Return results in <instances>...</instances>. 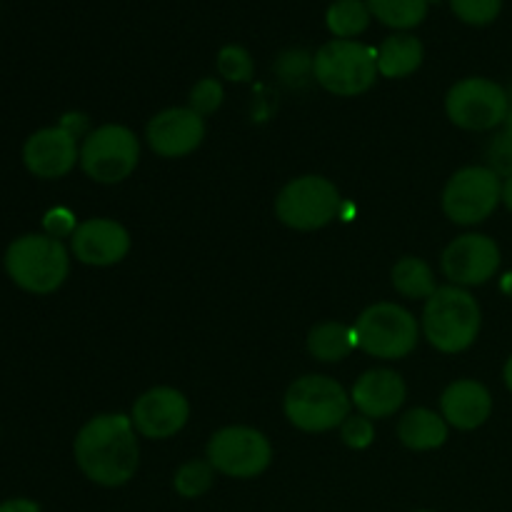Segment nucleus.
Instances as JSON below:
<instances>
[{
  "instance_id": "nucleus-1",
  "label": "nucleus",
  "mask_w": 512,
  "mask_h": 512,
  "mask_svg": "<svg viewBox=\"0 0 512 512\" xmlns=\"http://www.w3.org/2000/svg\"><path fill=\"white\" fill-rule=\"evenodd\" d=\"M73 453L85 478L103 488H120L138 473V430L130 415H95L75 435Z\"/></svg>"
},
{
  "instance_id": "nucleus-2",
  "label": "nucleus",
  "mask_w": 512,
  "mask_h": 512,
  "mask_svg": "<svg viewBox=\"0 0 512 512\" xmlns=\"http://www.w3.org/2000/svg\"><path fill=\"white\" fill-rule=\"evenodd\" d=\"M483 328V310L468 288L458 285H438L425 300L420 333L435 350L458 355L478 340Z\"/></svg>"
},
{
  "instance_id": "nucleus-3",
  "label": "nucleus",
  "mask_w": 512,
  "mask_h": 512,
  "mask_svg": "<svg viewBox=\"0 0 512 512\" xmlns=\"http://www.w3.org/2000/svg\"><path fill=\"white\" fill-rule=\"evenodd\" d=\"M5 273L20 290L50 295L65 283L70 273V255L63 240L45 233L20 235L5 250Z\"/></svg>"
},
{
  "instance_id": "nucleus-4",
  "label": "nucleus",
  "mask_w": 512,
  "mask_h": 512,
  "mask_svg": "<svg viewBox=\"0 0 512 512\" xmlns=\"http://www.w3.org/2000/svg\"><path fill=\"white\" fill-rule=\"evenodd\" d=\"M353 400L338 380L328 375H305L288 388L283 400L285 418L303 433H328L350 415Z\"/></svg>"
},
{
  "instance_id": "nucleus-5",
  "label": "nucleus",
  "mask_w": 512,
  "mask_h": 512,
  "mask_svg": "<svg viewBox=\"0 0 512 512\" xmlns=\"http://www.w3.org/2000/svg\"><path fill=\"white\" fill-rule=\"evenodd\" d=\"M378 75V50L360 40L333 38L315 53L313 80L340 98L368 93Z\"/></svg>"
},
{
  "instance_id": "nucleus-6",
  "label": "nucleus",
  "mask_w": 512,
  "mask_h": 512,
  "mask_svg": "<svg viewBox=\"0 0 512 512\" xmlns=\"http://www.w3.org/2000/svg\"><path fill=\"white\" fill-rule=\"evenodd\" d=\"M355 345L380 360H403L418 348L420 323L398 303H375L360 313L353 328Z\"/></svg>"
},
{
  "instance_id": "nucleus-7",
  "label": "nucleus",
  "mask_w": 512,
  "mask_h": 512,
  "mask_svg": "<svg viewBox=\"0 0 512 512\" xmlns=\"http://www.w3.org/2000/svg\"><path fill=\"white\" fill-rule=\"evenodd\" d=\"M140 163V140L130 128L118 123L90 130L80 143V168L100 185L123 183Z\"/></svg>"
},
{
  "instance_id": "nucleus-8",
  "label": "nucleus",
  "mask_w": 512,
  "mask_h": 512,
  "mask_svg": "<svg viewBox=\"0 0 512 512\" xmlns=\"http://www.w3.org/2000/svg\"><path fill=\"white\" fill-rule=\"evenodd\" d=\"M343 210L340 190L323 175L293 178L275 198V215L293 230H320L333 223Z\"/></svg>"
},
{
  "instance_id": "nucleus-9",
  "label": "nucleus",
  "mask_w": 512,
  "mask_h": 512,
  "mask_svg": "<svg viewBox=\"0 0 512 512\" xmlns=\"http://www.w3.org/2000/svg\"><path fill=\"white\" fill-rule=\"evenodd\" d=\"M510 105L508 90L483 75L458 80L445 95V113L450 123L470 133L500 128L508 118Z\"/></svg>"
},
{
  "instance_id": "nucleus-10",
  "label": "nucleus",
  "mask_w": 512,
  "mask_h": 512,
  "mask_svg": "<svg viewBox=\"0 0 512 512\" xmlns=\"http://www.w3.org/2000/svg\"><path fill=\"white\" fill-rule=\"evenodd\" d=\"M503 203V178L488 165H468L450 175L443 190V210L455 225H480Z\"/></svg>"
},
{
  "instance_id": "nucleus-11",
  "label": "nucleus",
  "mask_w": 512,
  "mask_h": 512,
  "mask_svg": "<svg viewBox=\"0 0 512 512\" xmlns=\"http://www.w3.org/2000/svg\"><path fill=\"white\" fill-rule=\"evenodd\" d=\"M270 460H273L270 440L248 425L220 428L208 443V463L228 478H258L268 470Z\"/></svg>"
},
{
  "instance_id": "nucleus-12",
  "label": "nucleus",
  "mask_w": 512,
  "mask_h": 512,
  "mask_svg": "<svg viewBox=\"0 0 512 512\" xmlns=\"http://www.w3.org/2000/svg\"><path fill=\"white\" fill-rule=\"evenodd\" d=\"M500 263H503V255H500L498 243L483 233L460 235L443 250V258H440L443 275L450 280V285H458V288H478V285L490 283L498 275Z\"/></svg>"
},
{
  "instance_id": "nucleus-13",
  "label": "nucleus",
  "mask_w": 512,
  "mask_h": 512,
  "mask_svg": "<svg viewBox=\"0 0 512 512\" xmlns=\"http://www.w3.org/2000/svg\"><path fill=\"white\" fill-rule=\"evenodd\" d=\"M190 418V403L180 390L160 385V388H150L135 400L133 420L138 435L150 440H168L178 435L180 430L188 425Z\"/></svg>"
},
{
  "instance_id": "nucleus-14",
  "label": "nucleus",
  "mask_w": 512,
  "mask_h": 512,
  "mask_svg": "<svg viewBox=\"0 0 512 512\" xmlns=\"http://www.w3.org/2000/svg\"><path fill=\"white\" fill-rule=\"evenodd\" d=\"M150 150L160 158H185L205 140V118L190 108H168L153 115L145 130Z\"/></svg>"
},
{
  "instance_id": "nucleus-15",
  "label": "nucleus",
  "mask_w": 512,
  "mask_h": 512,
  "mask_svg": "<svg viewBox=\"0 0 512 512\" xmlns=\"http://www.w3.org/2000/svg\"><path fill=\"white\" fill-rule=\"evenodd\" d=\"M80 163L78 138L60 125L30 135L23 145V165L40 180H58Z\"/></svg>"
},
{
  "instance_id": "nucleus-16",
  "label": "nucleus",
  "mask_w": 512,
  "mask_h": 512,
  "mask_svg": "<svg viewBox=\"0 0 512 512\" xmlns=\"http://www.w3.org/2000/svg\"><path fill=\"white\" fill-rule=\"evenodd\" d=\"M70 253L90 268H110L130 253V235L118 220L88 218L70 238Z\"/></svg>"
},
{
  "instance_id": "nucleus-17",
  "label": "nucleus",
  "mask_w": 512,
  "mask_h": 512,
  "mask_svg": "<svg viewBox=\"0 0 512 512\" xmlns=\"http://www.w3.org/2000/svg\"><path fill=\"white\" fill-rule=\"evenodd\" d=\"M405 398H408L405 380L388 368L368 370L350 390L353 408H358V413L370 420L393 418L403 408Z\"/></svg>"
},
{
  "instance_id": "nucleus-18",
  "label": "nucleus",
  "mask_w": 512,
  "mask_h": 512,
  "mask_svg": "<svg viewBox=\"0 0 512 512\" xmlns=\"http://www.w3.org/2000/svg\"><path fill=\"white\" fill-rule=\"evenodd\" d=\"M440 415L450 428L478 430L493 415V395L480 380L460 378L440 395Z\"/></svg>"
},
{
  "instance_id": "nucleus-19",
  "label": "nucleus",
  "mask_w": 512,
  "mask_h": 512,
  "mask_svg": "<svg viewBox=\"0 0 512 512\" xmlns=\"http://www.w3.org/2000/svg\"><path fill=\"white\" fill-rule=\"evenodd\" d=\"M448 430L450 425L440 413L430 408H413L400 418L398 438L405 448L425 453V450L443 448L448 440Z\"/></svg>"
},
{
  "instance_id": "nucleus-20",
  "label": "nucleus",
  "mask_w": 512,
  "mask_h": 512,
  "mask_svg": "<svg viewBox=\"0 0 512 512\" xmlns=\"http://www.w3.org/2000/svg\"><path fill=\"white\" fill-rule=\"evenodd\" d=\"M423 60V40L413 33H393L378 48V73L388 80L408 78L423 65Z\"/></svg>"
},
{
  "instance_id": "nucleus-21",
  "label": "nucleus",
  "mask_w": 512,
  "mask_h": 512,
  "mask_svg": "<svg viewBox=\"0 0 512 512\" xmlns=\"http://www.w3.org/2000/svg\"><path fill=\"white\" fill-rule=\"evenodd\" d=\"M355 333L343 323H320L308 333V350L320 363H340L353 353Z\"/></svg>"
},
{
  "instance_id": "nucleus-22",
  "label": "nucleus",
  "mask_w": 512,
  "mask_h": 512,
  "mask_svg": "<svg viewBox=\"0 0 512 512\" xmlns=\"http://www.w3.org/2000/svg\"><path fill=\"white\" fill-rule=\"evenodd\" d=\"M390 278H393V288L408 300H428L438 290L433 268L423 258H415V255L400 258L393 265Z\"/></svg>"
},
{
  "instance_id": "nucleus-23",
  "label": "nucleus",
  "mask_w": 512,
  "mask_h": 512,
  "mask_svg": "<svg viewBox=\"0 0 512 512\" xmlns=\"http://www.w3.org/2000/svg\"><path fill=\"white\" fill-rule=\"evenodd\" d=\"M365 3L373 18L395 33H410L418 28L430 10V0H365Z\"/></svg>"
},
{
  "instance_id": "nucleus-24",
  "label": "nucleus",
  "mask_w": 512,
  "mask_h": 512,
  "mask_svg": "<svg viewBox=\"0 0 512 512\" xmlns=\"http://www.w3.org/2000/svg\"><path fill=\"white\" fill-rule=\"evenodd\" d=\"M370 20L373 13L365 0H333L325 13V25L338 40H358L370 28Z\"/></svg>"
},
{
  "instance_id": "nucleus-25",
  "label": "nucleus",
  "mask_w": 512,
  "mask_h": 512,
  "mask_svg": "<svg viewBox=\"0 0 512 512\" xmlns=\"http://www.w3.org/2000/svg\"><path fill=\"white\" fill-rule=\"evenodd\" d=\"M313 65L315 53H308L305 48H288L275 60V75L288 88H303L313 78Z\"/></svg>"
},
{
  "instance_id": "nucleus-26",
  "label": "nucleus",
  "mask_w": 512,
  "mask_h": 512,
  "mask_svg": "<svg viewBox=\"0 0 512 512\" xmlns=\"http://www.w3.org/2000/svg\"><path fill=\"white\" fill-rule=\"evenodd\" d=\"M215 478V468L208 463V460H190V463L180 465L178 473L173 478L175 493L183 495V498L193 500L200 498L210 490Z\"/></svg>"
},
{
  "instance_id": "nucleus-27",
  "label": "nucleus",
  "mask_w": 512,
  "mask_h": 512,
  "mask_svg": "<svg viewBox=\"0 0 512 512\" xmlns=\"http://www.w3.org/2000/svg\"><path fill=\"white\" fill-rule=\"evenodd\" d=\"M218 73L220 78L230 80V83H248L255 73L253 55L243 45H223L218 53Z\"/></svg>"
},
{
  "instance_id": "nucleus-28",
  "label": "nucleus",
  "mask_w": 512,
  "mask_h": 512,
  "mask_svg": "<svg viewBox=\"0 0 512 512\" xmlns=\"http://www.w3.org/2000/svg\"><path fill=\"white\" fill-rule=\"evenodd\" d=\"M448 3L455 18L473 28H485L503 13V0H448Z\"/></svg>"
},
{
  "instance_id": "nucleus-29",
  "label": "nucleus",
  "mask_w": 512,
  "mask_h": 512,
  "mask_svg": "<svg viewBox=\"0 0 512 512\" xmlns=\"http://www.w3.org/2000/svg\"><path fill=\"white\" fill-rule=\"evenodd\" d=\"M223 98H225L223 83H220L218 78H203L190 88L188 108L205 118V115H213L215 110L223 105Z\"/></svg>"
},
{
  "instance_id": "nucleus-30",
  "label": "nucleus",
  "mask_w": 512,
  "mask_h": 512,
  "mask_svg": "<svg viewBox=\"0 0 512 512\" xmlns=\"http://www.w3.org/2000/svg\"><path fill=\"white\" fill-rule=\"evenodd\" d=\"M340 440H343V443L353 450L370 448L375 440L373 420L365 418V415H360V413H355V415L350 413L348 418H345V423L340 425Z\"/></svg>"
},
{
  "instance_id": "nucleus-31",
  "label": "nucleus",
  "mask_w": 512,
  "mask_h": 512,
  "mask_svg": "<svg viewBox=\"0 0 512 512\" xmlns=\"http://www.w3.org/2000/svg\"><path fill=\"white\" fill-rule=\"evenodd\" d=\"M485 158H488V168L493 170L498 178H512V140L503 133V130L488 143Z\"/></svg>"
},
{
  "instance_id": "nucleus-32",
  "label": "nucleus",
  "mask_w": 512,
  "mask_h": 512,
  "mask_svg": "<svg viewBox=\"0 0 512 512\" xmlns=\"http://www.w3.org/2000/svg\"><path fill=\"white\" fill-rule=\"evenodd\" d=\"M78 218H75L73 210L68 208H50L43 215V233L50 235L55 240L73 238V233L78 230Z\"/></svg>"
},
{
  "instance_id": "nucleus-33",
  "label": "nucleus",
  "mask_w": 512,
  "mask_h": 512,
  "mask_svg": "<svg viewBox=\"0 0 512 512\" xmlns=\"http://www.w3.org/2000/svg\"><path fill=\"white\" fill-rule=\"evenodd\" d=\"M58 125H60V128L68 130L73 138H85V135L90 133L88 115H83V113H65L63 118H60Z\"/></svg>"
},
{
  "instance_id": "nucleus-34",
  "label": "nucleus",
  "mask_w": 512,
  "mask_h": 512,
  "mask_svg": "<svg viewBox=\"0 0 512 512\" xmlns=\"http://www.w3.org/2000/svg\"><path fill=\"white\" fill-rule=\"evenodd\" d=\"M0 512H40V505L28 498H13L0 503Z\"/></svg>"
},
{
  "instance_id": "nucleus-35",
  "label": "nucleus",
  "mask_w": 512,
  "mask_h": 512,
  "mask_svg": "<svg viewBox=\"0 0 512 512\" xmlns=\"http://www.w3.org/2000/svg\"><path fill=\"white\" fill-rule=\"evenodd\" d=\"M503 205L512 213V178L503 180Z\"/></svg>"
},
{
  "instance_id": "nucleus-36",
  "label": "nucleus",
  "mask_w": 512,
  "mask_h": 512,
  "mask_svg": "<svg viewBox=\"0 0 512 512\" xmlns=\"http://www.w3.org/2000/svg\"><path fill=\"white\" fill-rule=\"evenodd\" d=\"M503 380H505V388L512 393V355L505 360V368H503Z\"/></svg>"
},
{
  "instance_id": "nucleus-37",
  "label": "nucleus",
  "mask_w": 512,
  "mask_h": 512,
  "mask_svg": "<svg viewBox=\"0 0 512 512\" xmlns=\"http://www.w3.org/2000/svg\"><path fill=\"white\" fill-rule=\"evenodd\" d=\"M503 133L508 135V138L512 140V105H510V113H508V118H505V123H503Z\"/></svg>"
},
{
  "instance_id": "nucleus-38",
  "label": "nucleus",
  "mask_w": 512,
  "mask_h": 512,
  "mask_svg": "<svg viewBox=\"0 0 512 512\" xmlns=\"http://www.w3.org/2000/svg\"><path fill=\"white\" fill-rule=\"evenodd\" d=\"M418 512H430V510H418Z\"/></svg>"
},
{
  "instance_id": "nucleus-39",
  "label": "nucleus",
  "mask_w": 512,
  "mask_h": 512,
  "mask_svg": "<svg viewBox=\"0 0 512 512\" xmlns=\"http://www.w3.org/2000/svg\"><path fill=\"white\" fill-rule=\"evenodd\" d=\"M430 3H435V0H430Z\"/></svg>"
}]
</instances>
